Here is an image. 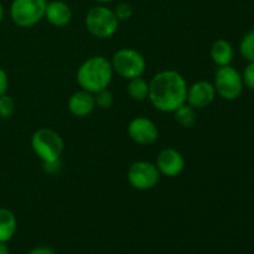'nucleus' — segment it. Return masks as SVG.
I'll return each instance as SVG.
<instances>
[{"label": "nucleus", "instance_id": "25", "mask_svg": "<svg viewBox=\"0 0 254 254\" xmlns=\"http://www.w3.org/2000/svg\"><path fill=\"white\" fill-rule=\"evenodd\" d=\"M0 254H10V250L6 243H0Z\"/></svg>", "mask_w": 254, "mask_h": 254}, {"label": "nucleus", "instance_id": "22", "mask_svg": "<svg viewBox=\"0 0 254 254\" xmlns=\"http://www.w3.org/2000/svg\"><path fill=\"white\" fill-rule=\"evenodd\" d=\"M243 83L245 86H247L250 89H253L254 91V61L250 62V64L246 66L245 71H243L242 74Z\"/></svg>", "mask_w": 254, "mask_h": 254}, {"label": "nucleus", "instance_id": "27", "mask_svg": "<svg viewBox=\"0 0 254 254\" xmlns=\"http://www.w3.org/2000/svg\"><path fill=\"white\" fill-rule=\"evenodd\" d=\"M94 1L101 2V4H106V2H112V1H114V0H94Z\"/></svg>", "mask_w": 254, "mask_h": 254}, {"label": "nucleus", "instance_id": "3", "mask_svg": "<svg viewBox=\"0 0 254 254\" xmlns=\"http://www.w3.org/2000/svg\"><path fill=\"white\" fill-rule=\"evenodd\" d=\"M31 148L44 164L55 163L64 153V139L50 128L37 129L31 136Z\"/></svg>", "mask_w": 254, "mask_h": 254}, {"label": "nucleus", "instance_id": "6", "mask_svg": "<svg viewBox=\"0 0 254 254\" xmlns=\"http://www.w3.org/2000/svg\"><path fill=\"white\" fill-rule=\"evenodd\" d=\"M46 0H12L10 17L16 26L32 27L45 17Z\"/></svg>", "mask_w": 254, "mask_h": 254}, {"label": "nucleus", "instance_id": "13", "mask_svg": "<svg viewBox=\"0 0 254 254\" xmlns=\"http://www.w3.org/2000/svg\"><path fill=\"white\" fill-rule=\"evenodd\" d=\"M45 19L56 27H64L72 20V10L61 0H52L47 2L45 9Z\"/></svg>", "mask_w": 254, "mask_h": 254}, {"label": "nucleus", "instance_id": "26", "mask_svg": "<svg viewBox=\"0 0 254 254\" xmlns=\"http://www.w3.org/2000/svg\"><path fill=\"white\" fill-rule=\"evenodd\" d=\"M2 19H4V7H2V4L0 2V24L2 22Z\"/></svg>", "mask_w": 254, "mask_h": 254}, {"label": "nucleus", "instance_id": "2", "mask_svg": "<svg viewBox=\"0 0 254 254\" xmlns=\"http://www.w3.org/2000/svg\"><path fill=\"white\" fill-rule=\"evenodd\" d=\"M113 73V67L107 57L101 55L92 56L79 66L77 71V83L81 89L94 94L108 88Z\"/></svg>", "mask_w": 254, "mask_h": 254}, {"label": "nucleus", "instance_id": "12", "mask_svg": "<svg viewBox=\"0 0 254 254\" xmlns=\"http://www.w3.org/2000/svg\"><path fill=\"white\" fill-rule=\"evenodd\" d=\"M67 108L69 113L74 117H87L94 111L96 108V101H94V94L91 92H87L84 89L74 92L67 102Z\"/></svg>", "mask_w": 254, "mask_h": 254}, {"label": "nucleus", "instance_id": "8", "mask_svg": "<svg viewBox=\"0 0 254 254\" xmlns=\"http://www.w3.org/2000/svg\"><path fill=\"white\" fill-rule=\"evenodd\" d=\"M128 183L138 191H148L155 188L160 180V173L154 163L140 160L131 164L127 173Z\"/></svg>", "mask_w": 254, "mask_h": 254}, {"label": "nucleus", "instance_id": "4", "mask_svg": "<svg viewBox=\"0 0 254 254\" xmlns=\"http://www.w3.org/2000/svg\"><path fill=\"white\" fill-rule=\"evenodd\" d=\"M86 27L92 36L97 39H109L117 32L119 20L114 11L104 5L93 6L86 15Z\"/></svg>", "mask_w": 254, "mask_h": 254}, {"label": "nucleus", "instance_id": "18", "mask_svg": "<svg viewBox=\"0 0 254 254\" xmlns=\"http://www.w3.org/2000/svg\"><path fill=\"white\" fill-rule=\"evenodd\" d=\"M240 52L248 62L254 61V29L242 37L240 42Z\"/></svg>", "mask_w": 254, "mask_h": 254}, {"label": "nucleus", "instance_id": "16", "mask_svg": "<svg viewBox=\"0 0 254 254\" xmlns=\"http://www.w3.org/2000/svg\"><path fill=\"white\" fill-rule=\"evenodd\" d=\"M174 119L183 128H191L197 122V109L191 107L189 103H184L173 112Z\"/></svg>", "mask_w": 254, "mask_h": 254}, {"label": "nucleus", "instance_id": "14", "mask_svg": "<svg viewBox=\"0 0 254 254\" xmlns=\"http://www.w3.org/2000/svg\"><path fill=\"white\" fill-rule=\"evenodd\" d=\"M233 46L231 45V42H228L225 39H218L216 41H213V44L211 45L210 50V56L211 60L213 61V64H217L218 67L227 66L231 64L233 60Z\"/></svg>", "mask_w": 254, "mask_h": 254}, {"label": "nucleus", "instance_id": "9", "mask_svg": "<svg viewBox=\"0 0 254 254\" xmlns=\"http://www.w3.org/2000/svg\"><path fill=\"white\" fill-rule=\"evenodd\" d=\"M128 135L139 145H151L159 138V129L151 119L135 117L128 126Z\"/></svg>", "mask_w": 254, "mask_h": 254}, {"label": "nucleus", "instance_id": "21", "mask_svg": "<svg viewBox=\"0 0 254 254\" xmlns=\"http://www.w3.org/2000/svg\"><path fill=\"white\" fill-rule=\"evenodd\" d=\"M114 14H116V16L118 17V20L121 21V20H128L130 19L131 15H133V7H131V5L129 4V2H119V4H117L116 9L113 10Z\"/></svg>", "mask_w": 254, "mask_h": 254}, {"label": "nucleus", "instance_id": "23", "mask_svg": "<svg viewBox=\"0 0 254 254\" xmlns=\"http://www.w3.org/2000/svg\"><path fill=\"white\" fill-rule=\"evenodd\" d=\"M7 88H9V78H7V73L1 68V67H0V96L6 94Z\"/></svg>", "mask_w": 254, "mask_h": 254}, {"label": "nucleus", "instance_id": "1", "mask_svg": "<svg viewBox=\"0 0 254 254\" xmlns=\"http://www.w3.org/2000/svg\"><path fill=\"white\" fill-rule=\"evenodd\" d=\"M188 88L183 74L174 69H165L150 79L148 98L155 109L163 113H173L186 103Z\"/></svg>", "mask_w": 254, "mask_h": 254}, {"label": "nucleus", "instance_id": "11", "mask_svg": "<svg viewBox=\"0 0 254 254\" xmlns=\"http://www.w3.org/2000/svg\"><path fill=\"white\" fill-rule=\"evenodd\" d=\"M216 98V89L211 82L197 81L188 88L186 103L195 109H202L210 106Z\"/></svg>", "mask_w": 254, "mask_h": 254}, {"label": "nucleus", "instance_id": "5", "mask_svg": "<svg viewBox=\"0 0 254 254\" xmlns=\"http://www.w3.org/2000/svg\"><path fill=\"white\" fill-rule=\"evenodd\" d=\"M113 72L124 79H131L143 76L146 68V61L143 55L130 47L118 50L111 60Z\"/></svg>", "mask_w": 254, "mask_h": 254}, {"label": "nucleus", "instance_id": "19", "mask_svg": "<svg viewBox=\"0 0 254 254\" xmlns=\"http://www.w3.org/2000/svg\"><path fill=\"white\" fill-rule=\"evenodd\" d=\"M94 101H96V107L101 109H109L114 103V97L108 88L102 89V91L94 93Z\"/></svg>", "mask_w": 254, "mask_h": 254}, {"label": "nucleus", "instance_id": "15", "mask_svg": "<svg viewBox=\"0 0 254 254\" xmlns=\"http://www.w3.org/2000/svg\"><path fill=\"white\" fill-rule=\"evenodd\" d=\"M17 221L14 213L0 207V243H7L16 232Z\"/></svg>", "mask_w": 254, "mask_h": 254}, {"label": "nucleus", "instance_id": "20", "mask_svg": "<svg viewBox=\"0 0 254 254\" xmlns=\"http://www.w3.org/2000/svg\"><path fill=\"white\" fill-rule=\"evenodd\" d=\"M15 112V102L7 94L0 96V118L6 119L14 114Z\"/></svg>", "mask_w": 254, "mask_h": 254}, {"label": "nucleus", "instance_id": "24", "mask_svg": "<svg viewBox=\"0 0 254 254\" xmlns=\"http://www.w3.org/2000/svg\"><path fill=\"white\" fill-rule=\"evenodd\" d=\"M27 254H56L55 250H52L51 247H47V246H40V247L32 248Z\"/></svg>", "mask_w": 254, "mask_h": 254}, {"label": "nucleus", "instance_id": "17", "mask_svg": "<svg viewBox=\"0 0 254 254\" xmlns=\"http://www.w3.org/2000/svg\"><path fill=\"white\" fill-rule=\"evenodd\" d=\"M127 92H128V96L133 101H144V99L149 97V82L144 79L141 76L129 79L128 86H127Z\"/></svg>", "mask_w": 254, "mask_h": 254}, {"label": "nucleus", "instance_id": "10", "mask_svg": "<svg viewBox=\"0 0 254 254\" xmlns=\"http://www.w3.org/2000/svg\"><path fill=\"white\" fill-rule=\"evenodd\" d=\"M155 165L160 175L166 178H176L185 169V159L176 149L166 148L159 153Z\"/></svg>", "mask_w": 254, "mask_h": 254}, {"label": "nucleus", "instance_id": "7", "mask_svg": "<svg viewBox=\"0 0 254 254\" xmlns=\"http://www.w3.org/2000/svg\"><path fill=\"white\" fill-rule=\"evenodd\" d=\"M216 89V94L226 101H235L241 96L243 91L242 74L232 67L231 64L227 66L218 67L215 74V83H213Z\"/></svg>", "mask_w": 254, "mask_h": 254}]
</instances>
